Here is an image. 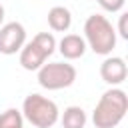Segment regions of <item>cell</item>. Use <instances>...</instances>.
I'll return each instance as SVG.
<instances>
[{
    "label": "cell",
    "mask_w": 128,
    "mask_h": 128,
    "mask_svg": "<svg viewBox=\"0 0 128 128\" xmlns=\"http://www.w3.org/2000/svg\"><path fill=\"white\" fill-rule=\"evenodd\" d=\"M126 112H128L126 92L122 88L112 86L110 90H106L100 96V100L92 112V122L96 128H116L124 120Z\"/></svg>",
    "instance_id": "cell-1"
},
{
    "label": "cell",
    "mask_w": 128,
    "mask_h": 128,
    "mask_svg": "<svg viewBox=\"0 0 128 128\" xmlns=\"http://www.w3.org/2000/svg\"><path fill=\"white\" fill-rule=\"evenodd\" d=\"M84 42L94 54L108 56L116 48V30L106 16L90 14L84 22Z\"/></svg>",
    "instance_id": "cell-2"
},
{
    "label": "cell",
    "mask_w": 128,
    "mask_h": 128,
    "mask_svg": "<svg viewBox=\"0 0 128 128\" xmlns=\"http://www.w3.org/2000/svg\"><path fill=\"white\" fill-rule=\"evenodd\" d=\"M22 116L36 128H52L60 118V110L54 100L42 94H28L22 102Z\"/></svg>",
    "instance_id": "cell-3"
},
{
    "label": "cell",
    "mask_w": 128,
    "mask_h": 128,
    "mask_svg": "<svg viewBox=\"0 0 128 128\" xmlns=\"http://www.w3.org/2000/svg\"><path fill=\"white\" fill-rule=\"evenodd\" d=\"M54 50H56V38L50 32H40L20 48V66L30 72L38 70L46 62V58L54 54Z\"/></svg>",
    "instance_id": "cell-4"
},
{
    "label": "cell",
    "mask_w": 128,
    "mask_h": 128,
    "mask_svg": "<svg viewBox=\"0 0 128 128\" xmlns=\"http://www.w3.org/2000/svg\"><path fill=\"white\" fill-rule=\"evenodd\" d=\"M76 80V68L68 62H50L38 68V84L46 90H62Z\"/></svg>",
    "instance_id": "cell-5"
},
{
    "label": "cell",
    "mask_w": 128,
    "mask_h": 128,
    "mask_svg": "<svg viewBox=\"0 0 128 128\" xmlns=\"http://www.w3.org/2000/svg\"><path fill=\"white\" fill-rule=\"evenodd\" d=\"M26 44V28L20 22H8L0 26V54L12 56Z\"/></svg>",
    "instance_id": "cell-6"
},
{
    "label": "cell",
    "mask_w": 128,
    "mask_h": 128,
    "mask_svg": "<svg viewBox=\"0 0 128 128\" xmlns=\"http://www.w3.org/2000/svg\"><path fill=\"white\" fill-rule=\"evenodd\" d=\"M126 76H128V66H126L124 58H120V56H108L100 64V78L110 86L122 84L126 80Z\"/></svg>",
    "instance_id": "cell-7"
},
{
    "label": "cell",
    "mask_w": 128,
    "mask_h": 128,
    "mask_svg": "<svg viewBox=\"0 0 128 128\" xmlns=\"http://www.w3.org/2000/svg\"><path fill=\"white\" fill-rule=\"evenodd\" d=\"M56 46H58L60 54L66 60H78V58H82L84 52H86V48H88L86 42H84V38L78 36V34H66Z\"/></svg>",
    "instance_id": "cell-8"
},
{
    "label": "cell",
    "mask_w": 128,
    "mask_h": 128,
    "mask_svg": "<svg viewBox=\"0 0 128 128\" xmlns=\"http://www.w3.org/2000/svg\"><path fill=\"white\" fill-rule=\"evenodd\" d=\"M48 26L54 32H66L72 26V14L66 6H54L48 10Z\"/></svg>",
    "instance_id": "cell-9"
},
{
    "label": "cell",
    "mask_w": 128,
    "mask_h": 128,
    "mask_svg": "<svg viewBox=\"0 0 128 128\" xmlns=\"http://www.w3.org/2000/svg\"><path fill=\"white\" fill-rule=\"evenodd\" d=\"M60 122H62V128H84L88 122V116L82 106H68L64 108Z\"/></svg>",
    "instance_id": "cell-10"
},
{
    "label": "cell",
    "mask_w": 128,
    "mask_h": 128,
    "mask_svg": "<svg viewBox=\"0 0 128 128\" xmlns=\"http://www.w3.org/2000/svg\"><path fill=\"white\" fill-rule=\"evenodd\" d=\"M0 128H24V116L16 108H8L0 114Z\"/></svg>",
    "instance_id": "cell-11"
},
{
    "label": "cell",
    "mask_w": 128,
    "mask_h": 128,
    "mask_svg": "<svg viewBox=\"0 0 128 128\" xmlns=\"http://www.w3.org/2000/svg\"><path fill=\"white\" fill-rule=\"evenodd\" d=\"M98 4L106 10V12H120L126 4V0H98Z\"/></svg>",
    "instance_id": "cell-12"
},
{
    "label": "cell",
    "mask_w": 128,
    "mask_h": 128,
    "mask_svg": "<svg viewBox=\"0 0 128 128\" xmlns=\"http://www.w3.org/2000/svg\"><path fill=\"white\" fill-rule=\"evenodd\" d=\"M126 22H128V14L122 12V14H120V20H118V34H120L124 40H128V26H126Z\"/></svg>",
    "instance_id": "cell-13"
},
{
    "label": "cell",
    "mask_w": 128,
    "mask_h": 128,
    "mask_svg": "<svg viewBox=\"0 0 128 128\" xmlns=\"http://www.w3.org/2000/svg\"><path fill=\"white\" fill-rule=\"evenodd\" d=\"M2 22H4V6L0 4V24H2Z\"/></svg>",
    "instance_id": "cell-14"
}]
</instances>
